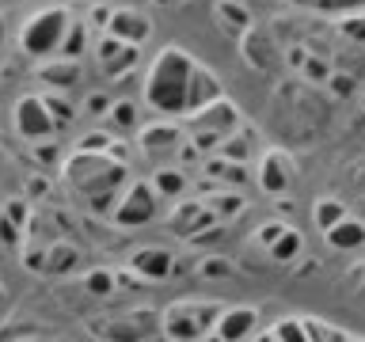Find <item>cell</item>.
<instances>
[{
	"label": "cell",
	"mask_w": 365,
	"mask_h": 342,
	"mask_svg": "<svg viewBox=\"0 0 365 342\" xmlns=\"http://www.w3.org/2000/svg\"><path fill=\"white\" fill-rule=\"evenodd\" d=\"M65 187L76 194L88 209H96L103 217L114 213L122 190L130 187V167L110 160V152H84L76 148L73 156L65 160Z\"/></svg>",
	"instance_id": "obj_1"
},
{
	"label": "cell",
	"mask_w": 365,
	"mask_h": 342,
	"mask_svg": "<svg viewBox=\"0 0 365 342\" xmlns=\"http://www.w3.org/2000/svg\"><path fill=\"white\" fill-rule=\"evenodd\" d=\"M194 57L179 46H164L153 65L145 73V107L164 114V118H175V114H187L190 110V76H194Z\"/></svg>",
	"instance_id": "obj_2"
},
{
	"label": "cell",
	"mask_w": 365,
	"mask_h": 342,
	"mask_svg": "<svg viewBox=\"0 0 365 342\" xmlns=\"http://www.w3.org/2000/svg\"><path fill=\"white\" fill-rule=\"evenodd\" d=\"M221 312L225 304L210 301V296H179L160 312V335L168 342H202L213 335Z\"/></svg>",
	"instance_id": "obj_3"
},
{
	"label": "cell",
	"mask_w": 365,
	"mask_h": 342,
	"mask_svg": "<svg viewBox=\"0 0 365 342\" xmlns=\"http://www.w3.org/2000/svg\"><path fill=\"white\" fill-rule=\"evenodd\" d=\"M68 23H73V16H68L65 8L34 11V16L23 23V31H19L23 53H31V57H57V50H61V42H65Z\"/></svg>",
	"instance_id": "obj_4"
},
{
	"label": "cell",
	"mask_w": 365,
	"mask_h": 342,
	"mask_svg": "<svg viewBox=\"0 0 365 342\" xmlns=\"http://www.w3.org/2000/svg\"><path fill=\"white\" fill-rule=\"evenodd\" d=\"M160 213V194L153 190V182L148 179H130V187L122 190L118 205H114L110 221L118 228H145L153 224Z\"/></svg>",
	"instance_id": "obj_5"
},
{
	"label": "cell",
	"mask_w": 365,
	"mask_h": 342,
	"mask_svg": "<svg viewBox=\"0 0 365 342\" xmlns=\"http://www.w3.org/2000/svg\"><path fill=\"white\" fill-rule=\"evenodd\" d=\"M91 331L103 338V342H148L153 335H160V312H122V316H107V319H96Z\"/></svg>",
	"instance_id": "obj_6"
},
{
	"label": "cell",
	"mask_w": 365,
	"mask_h": 342,
	"mask_svg": "<svg viewBox=\"0 0 365 342\" xmlns=\"http://www.w3.org/2000/svg\"><path fill=\"white\" fill-rule=\"evenodd\" d=\"M91 57H96V68H99L103 80H122L125 73H133V68H137V61H141V50L103 31L99 38L91 42Z\"/></svg>",
	"instance_id": "obj_7"
},
{
	"label": "cell",
	"mask_w": 365,
	"mask_h": 342,
	"mask_svg": "<svg viewBox=\"0 0 365 342\" xmlns=\"http://www.w3.org/2000/svg\"><path fill=\"white\" fill-rule=\"evenodd\" d=\"M11 125H16V133L31 145L50 141L57 133V122H53V114H50L42 95H23L16 107H11Z\"/></svg>",
	"instance_id": "obj_8"
},
{
	"label": "cell",
	"mask_w": 365,
	"mask_h": 342,
	"mask_svg": "<svg viewBox=\"0 0 365 342\" xmlns=\"http://www.w3.org/2000/svg\"><path fill=\"white\" fill-rule=\"evenodd\" d=\"M168 228L182 239H202L221 228V221L210 213V205L202 198H179L171 202V213H168Z\"/></svg>",
	"instance_id": "obj_9"
},
{
	"label": "cell",
	"mask_w": 365,
	"mask_h": 342,
	"mask_svg": "<svg viewBox=\"0 0 365 342\" xmlns=\"http://www.w3.org/2000/svg\"><path fill=\"white\" fill-rule=\"evenodd\" d=\"M182 145H187V137H182V130L171 122H153V125H145V130H137V148H141L156 167H168L171 160L182 152Z\"/></svg>",
	"instance_id": "obj_10"
},
{
	"label": "cell",
	"mask_w": 365,
	"mask_h": 342,
	"mask_svg": "<svg viewBox=\"0 0 365 342\" xmlns=\"http://www.w3.org/2000/svg\"><path fill=\"white\" fill-rule=\"evenodd\" d=\"M240 125H244V118H240V107H236V103H228L225 95L213 99L210 107H202V110L190 114V130H194V133H205V137H217V141H225V137L236 133Z\"/></svg>",
	"instance_id": "obj_11"
},
{
	"label": "cell",
	"mask_w": 365,
	"mask_h": 342,
	"mask_svg": "<svg viewBox=\"0 0 365 342\" xmlns=\"http://www.w3.org/2000/svg\"><path fill=\"white\" fill-rule=\"evenodd\" d=\"M255 179H259L262 194H270V198H282V194L293 187L297 167H293V160L285 156L282 148H267V152H262V160H259Z\"/></svg>",
	"instance_id": "obj_12"
},
{
	"label": "cell",
	"mask_w": 365,
	"mask_h": 342,
	"mask_svg": "<svg viewBox=\"0 0 365 342\" xmlns=\"http://www.w3.org/2000/svg\"><path fill=\"white\" fill-rule=\"evenodd\" d=\"M103 31L141 50V46L153 38V19H148L141 8H110V19H107V27H103Z\"/></svg>",
	"instance_id": "obj_13"
},
{
	"label": "cell",
	"mask_w": 365,
	"mask_h": 342,
	"mask_svg": "<svg viewBox=\"0 0 365 342\" xmlns=\"http://www.w3.org/2000/svg\"><path fill=\"white\" fill-rule=\"evenodd\" d=\"M259 331V312L247 304H225V312L217 316V327H213V338L217 342H247L251 335Z\"/></svg>",
	"instance_id": "obj_14"
},
{
	"label": "cell",
	"mask_w": 365,
	"mask_h": 342,
	"mask_svg": "<svg viewBox=\"0 0 365 342\" xmlns=\"http://www.w3.org/2000/svg\"><path fill=\"white\" fill-rule=\"evenodd\" d=\"M130 270L145 281H164V278L175 274V255H171L168 247H160V244H145L130 255Z\"/></svg>",
	"instance_id": "obj_15"
},
{
	"label": "cell",
	"mask_w": 365,
	"mask_h": 342,
	"mask_svg": "<svg viewBox=\"0 0 365 342\" xmlns=\"http://www.w3.org/2000/svg\"><path fill=\"white\" fill-rule=\"evenodd\" d=\"M153 190L160 194V202H179L182 194L190 190V175L182 167H175V164H168V167H156L153 171Z\"/></svg>",
	"instance_id": "obj_16"
},
{
	"label": "cell",
	"mask_w": 365,
	"mask_h": 342,
	"mask_svg": "<svg viewBox=\"0 0 365 342\" xmlns=\"http://www.w3.org/2000/svg\"><path fill=\"white\" fill-rule=\"evenodd\" d=\"M27 205L23 202H8L4 213H0V244L4 247H23V232H27Z\"/></svg>",
	"instance_id": "obj_17"
},
{
	"label": "cell",
	"mask_w": 365,
	"mask_h": 342,
	"mask_svg": "<svg viewBox=\"0 0 365 342\" xmlns=\"http://www.w3.org/2000/svg\"><path fill=\"white\" fill-rule=\"evenodd\" d=\"M225 91H221V80H217L205 65H194V76H190V110H202V107H210L213 99H221Z\"/></svg>",
	"instance_id": "obj_18"
},
{
	"label": "cell",
	"mask_w": 365,
	"mask_h": 342,
	"mask_svg": "<svg viewBox=\"0 0 365 342\" xmlns=\"http://www.w3.org/2000/svg\"><path fill=\"white\" fill-rule=\"evenodd\" d=\"M213 11H217V23H221L232 38H244V34L255 27V23H251V11L240 4V0H217Z\"/></svg>",
	"instance_id": "obj_19"
},
{
	"label": "cell",
	"mask_w": 365,
	"mask_h": 342,
	"mask_svg": "<svg viewBox=\"0 0 365 342\" xmlns=\"http://www.w3.org/2000/svg\"><path fill=\"white\" fill-rule=\"evenodd\" d=\"M38 76H46V84H50V88L68 91L80 80V61H68V57H50V65H42Z\"/></svg>",
	"instance_id": "obj_20"
},
{
	"label": "cell",
	"mask_w": 365,
	"mask_h": 342,
	"mask_svg": "<svg viewBox=\"0 0 365 342\" xmlns=\"http://www.w3.org/2000/svg\"><path fill=\"white\" fill-rule=\"evenodd\" d=\"M107 125H110V133H133L137 125H141V107H137L133 99H118L114 103L110 99V110H107Z\"/></svg>",
	"instance_id": "obj_21"
},
{
	"label": "cell",
	"mask_w": 365,
	"mask_h": 342,
	"mask_svg": "<svg viewBox=\"0 0 365 342\" xmlns=\"http://www.w3.org/2000/svg\"><path fill=\"white\" fill-rule=\"evenodd\" d=\"M324 236H327V244L339 247V251H358V247L365 244V224H361V221H350V217H342V221L331 228V232H324Z\"/></svg>",
	"instance_id": "obj_22"
},
{
	"label": "cell",
	"mask_w": 365,
	"mask_h": 342,
	"mask_svg": "<svg viewBox=\"0 0 365 342\" xmlns=\"http://www.w3.org/2000/svg\"><path fill=\"white\" fill-rule=\"evenodd\" d=\"M88 50H91V31H88V23H84V19H73V23H68V31H65V42H61V50H57V57L80 61V53H88Z\"/></svg>",
	"instance_id": "obj_23"
},
{
	"label": "cell",
	"mask_w": 365,
	"mask_h": 342,
	"mask_svg": "<svg viewBox=\"0 0 365 342\" xmlns=\"http://www.w3.org/2000/svg\"><path fill=\"white\" fill-rule=\"evenodd\" d=\"M301 251H304L301 232H297V228H285V232L274 239V247L267 251V255H270V262H282V266H289L293 259H301Z\"/></svg>",
	"instance_id": "obj_24"
},
{
	"label": "cell",
	"mask_w": 365,
	"mask_h": 342,
	"mask_svg": "<svg viewBox=\"0 0 365 342\" xmlns=\"http://www.w3.org/2000/svg\"><path fill=\"white\" fill-rule=\"evenodd\" d=\"M342 217H346V205L335 202V198H319V202L312 205V221H316L319 232H331V228H335Z\"/></svg>",
	"instance_id": "obj_25"
},
{
	"label": "cell",
	"mask_w": 365,
	"mask_h": 342,
	"mask_svg": "<svg viewBox=\"0 0 365 342\" xmlns=\"http://www.w3.org/2000/svg\"><path fill=\"white\" fill-rule=\"evenodd\" d=\"M205 205H210V213L217 217V221H228V213H240L244 209V198L240 194H232V190H225V194H213V198H202Z\"/></svg>",
	"instance_id": "obj_26"
},
{
	"label": "cell",
	"mask_w": 365,
	"mask_h": 342,
	"mask_svg": "<svg viewBox=\"0 0 365 342\" xmlns=\"http://www.w3.org/2000/svg\"><path fill=\"white\" fill-rule=\"evenodd\" d=\"M316 11H324V16H361L365 11V0H312Z\"/></svg>",
	"instance_id": "obj_27"
},
{
	"label": "cell",
	"mask_w": 365,
	"mask_h": 342,
	"mask_svg": "<svg viewBox=\"0 0 365 342\" xmlns=\"http://www.w3.org/2000/svg\"><path fill=\"white\" fill-rule=\"evenodd\" d=\"M304 331H308V342H350L346 331L324 323V319H304Z\"/></svg>",
	"instance_id": "obj_28"
},
{
	"label": "cell",
	"mask_w": 365,
	"mask_h": 342,
	"mask_svg": "<svg viewBox=\"0 0 365 342\" xmlns=\"http://www.w3.org/2000/svg\"><path fill=\"white\" fill-rule=\"evenodd\" d=\"M274 342H308V331H304V319H278L270 331Z\"/></svg>",
	"instance_id": "obj_29"
},
{
	"label": "cell",
	"mask_w": 365,
	"mask_h": 342,
	"mask_svg": "<svg viewBox=\"0 0 365 342\" xmlns=\"http://www.w3.org/2000/svg\"><path fill=\"white\" fill-rule=\"evenodd\" d=\"M84 289H88L91 296H110V293H114V274H110V270H91V274H84Z\"/></svg>",
	"instance_id": "obj_30"
},
{
	"label": "cell",
	"mask_w": 365,
	"mask_h": 342,
	"mask_svg": "<svg viewBox=\"0 0 365 342\" xmlns=\"http://www.w3.org/2000/svg\"><path fill=\"white\" fill-rule=\"evenodd\" d=\"M232 262H228V259H202L198 262V278H232Z\"/></svg>",
	"instance_id": "obj_31"
},
{
	"label": "cell",
	"mask_w": 365,
	"mask_h": 342,
	"mask_svg": "<svg viewBox=\"0 0 365 342\" xmlns=\"http://www.w3.org/2000/svg\"><path fill=\"white\" fill-rule=\"evenodd\" d=\"M285 228H289V224H282V221H267V224H259V228H255V244H259L262 251H270V247H274V239H278V236L285 232Z\"/></svg>",
	"instance_id": "obj_32"
},
{
	"label": "cell",
	"mask_w": 365,
	"mask_h": 342,
	"mask_svg": "<svg viewBox=\"0 0 365 342\" xmlns=\"http://www.w3.org/2000/svg\"><path fill=\"white\" fill-rule=\"evenodd\" d=\"M342 34L354 38L358 46H365V11H361V16H346V19H342Z\"/></svg>",
	"instance_id": "obj_33"
},
{
	"label": "cell",
	"mask_w": 365,
	"mask_h": 342,
	"mask_svg": "<svg viewBox=\"0 0 365 342\" xmlns=\"http://www.w3.org/2000/svg\"><path fill=\"white\" fill-rule=\"evenodd\" d=\"M11 342H46V338H42V335H34V331H19V335L11 338Z\"/></svg>",
	"instance_id": "obj_34"
},
{
	"label": "cell",
	"mask_w": 365,
	"mask_h": 342,
	"mask_svg": "<svg viewBox=\"0 0 365 342\" xmlns=\"http://www.w3.org/2000/svg\"><path fill=\"white\" fill-rule=\"evenodd\" d=\"M4 308H8V289H4V281H0V316H4Z\"/></svg>",
	"instance_id": "obj_35"
},
{
	"label": "cell",
	"mask_w": 365,
	"mask_h": 342,
	"mask_svg": "<svg viewBox=\"0 0 365 342\" xmlns=\"http://www.w3.org/2000/svg\"><path fill=\"white\" fill-rule=\"evenodd\" d=\"M8 42V23H4V16H0V46Z\"/></svg>",
	"instance_id": "obj_36"
},
{
	"label": "cell",
	"mask_w": 365,
	"mask_h": 342,
	"mask_svg": "<svg viewBox=\"0 0 365 342\" xmlns=\"http://www.w3.org/2000/svg\"><path fill=\"white\" fill-rule=\"evenodd\" d=\"M350 342H365V338H350Z\"/></svg>",
	"instance_id": "obj_37"
},
{
	"label": "cell",
	"mask_w": 365,
	"mask_h": 342,
	"mask_svg": "<svg viewBox=\"0 0 365 342\" xmlns=\"http://www.w3.org/2000/svg\"><path fill=\"white\" fill-rule=\"evenodd\" d=\"M160 4H168V0H160Z\"/></svg>",
	"instance_id": "obj_38"
}]
</instances>
